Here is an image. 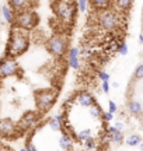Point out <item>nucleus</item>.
<instances>
[{
  "label": "nucleus",
  "mask_w": 143,
  "mask_h": 151,
  "mask_svg": "<svg viewBox=\"0 0 143 151\" xmlns=\"http://www.w3.org/2000/svg\"><path fill=\"white\" fill-rule=\"evenodd\" d=\"M28 48H30V37H28L27 31L14 28L9 39V48H7L9 53L11 56H20V55L25 53Z\"/></svg>",
  "instance_id": "f257e3e1"
},
{
  "label": "nucleus",
  "mask_w": 143,
  "mask_h": 151,
  "mask_svg": "<svg viewBox=\"0 0 143 151\" xmlns=\"http://www.w3.org/2000/svg\"><path fill=\"white\" fill-rule=\"evenodd\" d=\"M59 95L58 88H44V90H37L34 92L35 98V105L41 113H46L53 104L56 102V98Z\"/></svg>",
  "instance_id": "f03ea898"
},
{
  "label": "nucleus",
  "mask_w": 143,
  "mask_h": 151,
  "mask_svg": "<svg viewBox=\"0 0 143 151\" xmlns=\"http://www.w3.org/2000/svg\"><path fill=\"white\" fill-rule=\"evenodd\" d=\"M52 9L56 17L63 22H72L76 14V4L74 1H55L52 3Z\"/></svg>",
  "instance_id": "7ed1b4c3"
},
{
  "label": "nucleus",
  "mask_w": 143,
  "mask_h": 151,
  "mask_svg": "<svg viewBox=\"0 0 143 151\" xmlns=\"http://www.w3.org/2000/svg\"><path fill=\"white\" fill-rule=\"evenodd\" d=\"M14 22L17 25L16 28H20V29H24V31H30V29H34L38 25L39 17L35 11L27 10L22 11V13H18L16 18H14Z\"/></svg>",
  "instance_id": "20e7f679"
},
{
  "label": "nucleus",
  "mask_w": 143,
  "mask_h": 151,
  "mask_svg": "<svg viewBox=\"0 0 143 151\" xmlns=\"http://www.w3.org/2000/svg\"><path fill=\"white\" fill-rule=\"evenodd\" d=\"M46 50L55 58H62L66 50V39L61 35H53L46 41Z\"/></svg>",
  "instance_id": "39448f33"
},
{
  "label": "nucleus",
  "mask_w": 143,
  "mask_h": 151,
  "mask_svg": "<svg viewBox=\"0 0 143 151\" xmlns=\"http://www.w3.org/2000/svg\"><path fill=\"white\" fill-rule=\"evenodd\" d=\"M20 73V66L14 59H4L0 62V78L17 76Z\"/></svg>",
  "instance_id": "423d86ee"
},
{
  "label": "nucleus",
  "mask_w": 143,
  "mask_h": 151,
  "mask_svg": "<svg viewBox=\"0 0 143 151\" xmlns=\"http://www.w3.org/2000/svg\"><path fill=\"white\" fill-rule=\"evenodd\" d=\"M98 22L104 29H114L118 25V17H116L114 11L111 10L101 11L98 16Z\"/></svg>",
  "instance_id": "0eeeda50"
},
{
  "label": "nucleus",
  "mask_w": 143,
  "mask_h": 151,
  "mask_svg": "<svg viewBox=\"0 0 143 151\" xmlns=\"http://www.w3.org/2000/svg\"><path fill=\"white\" fill-rule=\"evenodd\" d=\"M38 119H39L38 112H35V111H27L21 116V119H20V126H21L22 129H31V127H34L37 124Z\"/></svg>",
  "instance_id": "6e6552de"
},
{
  "label": "nucleus",
  "mask_w": 143,
  "mask_h": 151,
  "mask_svg": "<svg viewBox=\"0 0 143 151\" xmlns=\"http://www.w3.org/2000/svg\"><path fill=\"white\" fill-rule=\"evenodd\" d=\"M16 132V123L11 119H0V134L10 136Z\"/></svg>",
  "instance_id": "1a4fd4ad"
},
{
  "label": "nucleus",
  "mask_w": 143,
  "mask_h": 151,
  "mask_svg": "<svg viewBox=\"0 0 143 151\" xmlns=\"http://www.w3.org/2000/svg\"><path fill=\"white\" fill-rule=\"evenodd\" d=\"M77 104L79 105H82L84 108H93L94 105H95V101H94V98L91 94H88V92L83 91L80 92L79 95H77Z\"/></svg>",
  "instance_id": "9d476101"
},
{
  "label": "nucleus",
  "mask_w": 143,
  "mask_h": 151,
  "mask_svg": "<svg viewBox=\"0 0 143 151\" xmlns=\"http://www.w3.org/2000/svg\"><path fill=\"white\" fill-rule=\"evenodd\" d=\"M32 4V3H30L27 0H10L7 6L13 9L14 11H18V13H22V11H27L28 7Z\"/></svg>",
  "instance_id": "9b49d317"
},
{
  "label": "nucleus",
  "mask_w": 143,
  "mask_h": 151,
  "mask_svg": "<svg viewBox=\"0 0 143 151\" xmlns=\"http://www.w3.org/2000/svg\"><path fill=\"white\" fill-rule=\"evenodd\" d=\"M79 55H80V50H79V49L70 48V50H69V65H70L72 69H79V67H80Z\"/></svg>",
  "instance_id": "f8f14e48"
},
{
  "label": "nucleus",
  "mask_w": 143,
  "mask_h": 151,
  "mask_svg": "<svg viewBox=\"0 0 143 151\" xmlns=\"http://www.w3.org/2000/svg\"><path fill=\"white\" fill-rule=\"evenodd\" d=\"M88 4H91L98 11H105V10H110V7L112 6V1L110 0H91Z\"/></svg>",
  "instance_id": "ddd939ff"
},
{
  "label": "nucleus",
  "mask_w": 143,
  "mask_h": 151,
  "mask_svg": "<svg viewBox=\"0 0 143 151\" xmlns=\"http://www.w3.org/2000/svg\"><path fill=\"white\" fill-rule=\"evenodd\" d=\"M108 132H110L111 140L114 141V143L119 144V143H122V141H124V133H122V132H119V130H116L114 126H111L110 129H108Z\"/></svg>",
  "instance_id": "4468645a"
},
{
  "label": "nucleus",
  "mask_w": 143,
  "mask_h": 151,
  "mask_svg": "<svg viewBox=\"0 0 143 151\" xmlns=\"http://www.w3.org/2000/svg\"><path fill=\"white\" fill-rule=\"evenodd\" d=\"M128 109H129V112L132 113V115H135V116H138V115H140L142 113V105L138 102V101H129V104H128Z\"/></svg>",
  "instance_id": "2eb2a0df"
},
{
  "label": "nucleus",
  "mask_w": 143,
  "mask_h": 151,
  "mask_svg": "<svg viewBox=\"0 0 143 151\" xmlns=\"http://www.w3.org/2000/svg\"><path fill=\"white\" fill-rule=\"evenodd\" d=\"M59 146H61L62 150L69 151L72 148V140H70V137H69L67 134H62V137L59 139Z\"/></svg>",
  "instance_id": "dca6fc26"
},
{
  "label": "nucleus",
  "mask_w": 143,
  "mask_h": 151,
  "mask_svg": "<svg viewBox=\"0 0 143 151\" xmlns=\"http://www.w3.org/2000/svg\"><path fill=\"white\" fill-rule=\"evenodd\" d=\"M1 13H3V17H4V20L9 24L11 22H14V16H13V10H11L9 6H4V7H1Z\"/></svg>",
  "instance_id": "f3484780"
},
{
  "label": "nucleus",
  "mask_w": 143,
  "mask_h": 151,
  "mask_svg": "<svg viewBox=\"0 0 143 151\" xmlns=\"http://www.w3.org/2000/svg\"><path fill=\"white\" fill-rule=\"evenodd\" d=\"M126 144L128 146H131V147L139 146V144H140V137H139L138 134H131L126 139Z\"/></svg>",
  "instance_id": "a211bd4d"
},
{
  "label": "nucleus",
  "mask_w": 143,
  "mask_h": 151,
  "mask_svg": "<svg viewBox=\"0 0 143 151\" xmlns=\"http://www.w3.org/2000/svg\"><path fill=\"white\" fill-rule=\"evenodd\" d=\"M114 4L118 6L121 10H128V9L132 6V1H129V0H118V1H115Z\"/></svg>",
  "instance_id": "6ab92c4d"
},
{
  "label": "nucleus",
  "mask_w": 143,
  "mask_h": 151,
  "mask_svg": "<svg viewBox=\"0 0 143 151\" xmlns=\"http://www.w3.org/2000/svg\"><path fill=\"white\" fill-rule=\"evenodd\" d=\"M77 137H79V140H82V141H86L87 139H90L91 137V130L90 129H84L82 130L79 134H77Z\"/></svg>",
  "instance_id": "aec40b11"
},
{
  "label": "nucleus",
  "mask_w": 143,
  "mask_h": 151,
  "mask_svg": "<svg viewBox=\"0 0 143 151\" xmlns=\"http://www.w3.org/2000/svg\"><path fill=\"white\" fill-rule=\"evenodd\" d=\"M48 124H49V127L52 130H55V132H61L62 130V126H61V122H58V120H55V119L52 118L48 122Z\"/></svg>",
  "instance_id": "412c9836"
},
{
  "label": "nucleus",
  "mask_w": 143,
  "mask_h": 151,
  "mask_svg": "<svg viewBox=\"0 0 143 151\" xmlns=\"http://www.w3.org/2000/svg\"><path fill=\"white\" fill-rule=\"evenodd\" d=\"M76 4V9L80 13H84L86 11V9H87V4H88V1H86V0H79V1H76L74 3Z\"/></svg>",
  "instance_id": "4be33fe9"
},
{
  "label": "nucleus",
  "mask_w": 143,
  "mask_h": 151,
  "mask_svg": "<svg viewBox=\"0 0 143 151\" xmlns=\"http://www.w3.org/2000/svg\"><path fill=\"white\" fill-rule=\"evenodd\" d=\"M133 77L136 78V80H142L143 78V65H139L136 67V70L133 73Z\"/></svg>",
  "instance_id": "5701e85b"
},
{
  "label": "nucleus",
  "mask_w": 143,
  "mask_h": 151,
  "mask_svg": "<svg viewBox=\"0 0 143 151\" xmlns=\"http://www.w3.org/2000/svg\"><path fill=\"white\" fill-rule=\"evenodd\" d=\"M84 146H86V148H88V150L94 148V147H95V141H94L93 137H90V139H87V140L84 141Z\"/></svg>",
  "instance_id": "b1692460"
},
{
  "label": "nucleus",
  "mask_w": 143,
  "mask_h": 151,
  "mask_svg": "<svg viewBox=\"0 0 143 151\" xmlns=\"http://www.w3.org/2000/svg\"><path fill=\"white\" fill-rule=\"evenodd\" d=\"M98 77L103 80V83H108V80H110V76H108V73H105V71H100Z\"/></svg>",
  "instance_id": "393cba45"
},
{
  "label": "nucleus",
  "mask_w": 143,
  "mask_h": 151,
  "mask_svg": "<svg viewBox=\"0 0 143 151\" xmlns=\"http://www.w3.org/2000/svg\"><path fill=\"white\" fill-rule=\"evenodd\" d=\"M108 109H110L108 112L114 115V112L116 111V105H115V102H114V101H110V102H108Z\"/></svg>",
  "instance_id": "a878e982"
},
{
  "label": "nucleus",
  "mask_w": 143,
  "mask_h": 151,
  "mask_svg": "<svg viewBox=\"0 0 143 151\" xmlns=\"http://www.w3.org/2000/svg\"><path fill=\"white\" fill-rule=\"evenodd\" d=\"M103 118H104L107 122H111V120H112V118H114V115H112V113H110V112H105V113H103Z\"/></svg>",
  "instance_id": "bb28decb"
},
{
  "label": "nucleus",
  "mask_w": 143,
  "mask_h": 151,
  "mask_svg": "<svg viewBox=\"0 0 143 151\" xmlns=\"http://www.w3.org/2000/svg\"><path fill=\"white\" fill-rule=\"evenodd\" d=\"M119 52H121V55H126V53H128V46H126V43H122L121 48H119Z\"/></svg>",
  "instance_id": "cd10ccee"
},
{
  "label": "nucleus",
  "mask_w": 143,
  "mask_h": 151,
  "mask_svg": "<svg viewBox=\"0 0 143 151\" xmlns=\"http://www.w3.org/2000/svg\"><path fill=\"white\" fill-rule=\"evenodd\" d=\"M100 111H101V108H91V111H90V112H91V115H93L94 118H97V116H100Z\"/></svg>",
  "instance_id": "c85d7f7f"
},
{
  "label": "nucleus",
  "mask_w": 143,
  "mask_h": 151,
  "mask_svg": "<svg viewBox=\"0 0 143 151\" xmlns=\"http://www.w3.org/2000/svg\"><path fill=\"white\" fill-rule=\"evenodd\" d=\"M27 151H37V148H35V146H34L32 143H27Z\"/></svg>",
  "instance_id": "c756f323"
},
{
  "label": "nucleus",
  "mask_w": 143,
  "mask_h": 151,
  "mask_svg": "<svg viewBox=\"0 0 143 151\" xmlns=\"http://www.w3.org/2000/svg\"><path fill=\"white\" fill-rule=\"evenodd\" d=\"M101 88H103V91H104V92H108V91H110V84H108V83H103Z\"/></svg>",
  "instance_id": "7c9ffc66"
},
{
  "label": "nucleus",
  "mask_w": 143,
  "mask_h": 151,
  "mask_svg": "<svg viewBox=\"0 0 143 151\" xmlns=\"http://www.w3.org/2000/svg\"><path fill=\"white\" fill-rule=\"evenodd\" d=\"M139 147H140V150L143 151V143H140V144H139Z\"/></svg>",
  "instance_id": "2f4dec72"
},
{
  "label": "nucleus",
  "mask_w": 143,
  "mask_h": 151,
  "mask_svg": "<svg viewBox=\"0 0 143 151\" xmlns=\"http://www.w3.org/2000/svg\"><path fill=\"white\" fill-rule=\"evenodd\" d=\"M20 151H27V148H21V150H20Z\"/></svg>",
  "instance_id": "473e14b6"
},
{
  "label": "nucleus",
  "mask_w": 143,
  "mask_h": 151,
  "mask_svg": "<svg viewBox=\"0 0 143 151\" xmlns=\"http://www.w3.org/2000/svg\"><path fill=\"white\" fill-rule=\"evenodd\" d=\"M0 62H1V53H0Z\"/></svg>",
  "instance_id": "72a5a7b5"
},
{
  "label": "nucleus",
  "mask_w": 143,
  "mask_h": 151,
  "mask_svg": "<svg viewBox=\"0 0 143 151\" xmlns=\"http://www.w3.org/2000/svg\"><path fill=\"white\" fill-rule=\"evenodd\" d=\"M0 13H1V6H0Z\"/></svg>",
  "instance_id": "f704fd0d"
},
{
  "label": "nucleus",
  "mask_w": 143,
  "mask_h": 151,
  "mask_svg": "<svg viewBox=\"0 0 143 151\" xmlns=\"http://www.w3.org/2000/svg\"><path fill=\"white\" fill-rule=\"evenodd\" d=\"M0 22H1V20H0Z\"/></svg>",
  "instance_id": "c9c22d12"
}]
</instances>
